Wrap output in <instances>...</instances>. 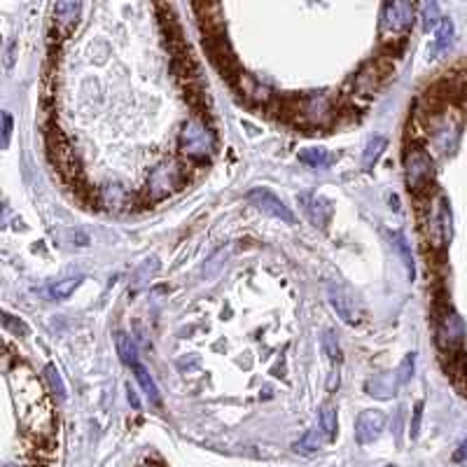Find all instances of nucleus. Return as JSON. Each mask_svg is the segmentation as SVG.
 <instances>
[{"label":"nucleus","mask_w":467,"mask_h":467,"mask_svg":"<svg viewBox=\"0 0 467 467\" xmlns=\"http://www.w3.org/2000/svg\"><path fill=\"white\" fill-rule=\"evenodd\" d=\"M180 150L185 157H190L194 161H204L208 159L215 150V138L213 131L208 129V124L201 120V117L192 115L190 120L183 124L180 131Z\"/></svg>","instance_id":"obj_1"},{"label":"nucleus","mask_w":467,"mask_h":467,"mask_svg":"<svg viewBox=\"0 0 467 467\" xmlns=\"http://www.w3.org/2000/svg\"><path fill=\"white\" fill-rule=\"evenodd\" d=\"M287 113H297L311 127H327L334 120V105L327 93H304V96H292L285 100Z\"/></svg>","instance_id":"obj_2"},{"label":"nucleus","mask_w":467,"mask_h":467,"mask_svg":"<svg viewBox=\"0 0 467 467\" xmlns=\"http://www.w3.org/2000/svg\"><path fill=\"white\" fill-rule=\"evenodd\" d=\"M404 178H407V187L411 194L423 197L430 192L434 183V161L425 150H409L404 154Z\"/></svg>","instance_id":"obj_3"},{"label":"nucleus","mask_w":467,"mask_h":467,"mask_svg":"<svg viewBox=\"0 0 467 467\" xmlns=\"http://www.w3.org/2000/svg\"><path fill=\"white\" fill-rule=\"evenodd\" d=\"M416 17V5L414 3H402V0H393V3H386L384 10H381V23H379V35L384 40H397V38H404L407 30L411 28Z\"/></svg>","instance_id":"obj_4"},{"label":"nucleus","mask_w":467,"mask_h":467,"mask_svg":"<svg viewBox=\"0 0 467 467\" xmlns=\"http://www.w3.org/2000/svg\"><path fill=\"white\" fill-rule=\"evenodd\" d=\"M434 337H437V346L444 353H456V350L463 348L467 337L465 321L451 306L439 309L437 323H434Z\"/></svg>","instance_id":"obj_5"},{"label":"nucleus","mask_w":467,"mask_h":467,"mask_svg":"<svg viewBox=\"0 0 467 467\" xmlns=\"http://www.w3.org/2000/svg\"><path fill=\"white\" fill-rule=\"evenodd\" d=\"M183 185H185V171L175 161L166 159L159 166H154L152 173L147 175V199L161 201L180 190Z\"/></svg>","instance_id":"obj_6"},{"label":"nucleus","mask_w":467,"mask_h":467,"mask_svg":"<svg viewBox=\"0 0 467 467\" xmlns=\"http://www.w3.org/2000/svg\"><path fill=\"white\" fill-rule=\"evenodd\" d=\"M454 217H451V208H449V201L444 197H437L432 206V213L427 217V224H425V236L430 241L432 248L442 250L444 246L451 241V231H454Z\"/></svg>","instance_id":"obj_7"},{"label":"nucleus","mask_w":467,"mask_h":467,"mask_svg":"<svg viewBox=\"0 0 467 467\" xmlns=\"http://www.w3.org/2000/svg\"><path fill=\"white\" fill-rule=\"evenodd\" d=\"M246 199L250 201L257 210H262V213L276 217V220H280V222H285V224L297 222V217H294L292 210L287 208L274 192H269L267 187H255V190H250L246 194Z\"/></svg>","instance_id":"obj_8"},{"label":"nucleus","mask_w":467,"mask_h":467,"mask_svg":"<svg viewBox=\"0 0 467 467\" xmlns=\"http://www.w3.org/2000/svg\"><path fill=\"white\" fill-rule=\"evenodd\" d=\"M388 418L381 409H364L355 420V442L360 446H367V444L376 442L381 437V432L386 430Z\"/></svg>","instance_id":"obj_9"},{"label":"nucleus","mask_w":467,"mask_h":467,"mask_svg":"<svg viewBox=\"0 0 467 467\" xmlns=\"http://www.w3.org/2000/svg\"><path fill=\"white\" fill-rule=\"evenodd\" d=\"M327 299H330L332 309L337 311L339 318L348 325H357L360 323V309H357V299L353 297V292L346 290L337 283L327 285Z\"/></svg>","instance_id":"obj_10"},{"label":"nucleus","mask_w":467,"mask_h":467,"mask_svg":"<svg viewBox=\"0 0 467 467\" xmlns=\"http://www.w3.org/2000/svg\"><path fill=\"white\" fill-rule=\"evenodd\" d=\"M299 204L304 208V213L309 215V220L316 224V227L325 229L327 222H330L332 217V206L327 199H321V197H309V194H301L299 197Z\"/></svg>","instance_id":"obj_11"},{"label":"nucleus","mask_w":467,"mask_h":467,"mask_svg":"<svg viewBox=\"0 0 467 467\" xmlns=\"http://www.w3.org/2000/svg\"><path fill=\"white\" fill-rule=\"evenodd\" d=\"M381 80H384V70H381L379 64L369 61V64L362 66L360 73L355 75V89L357 93H362V96H371V93L379 89Z\"/></svg>","instance_id":"obj_12"},{"label":"nucleus","mask_w":467,"mask_h":467,"mask_svg":"<svg viewBox=\"0 0 467 467\" xmlns=\"http://www.w3.org/2000/svg\"><path fill=\"white\" fill-rule=\"evenodd\" d=\"M454 35H456V28H454V21L449 17H444L442 23L434 30V42H432V50L430 54L432 57H439V54H446L454 45Z\"/></svg>","instance_id":"obj_13"},{"label":"nucleus","mask_w":467,"mask_h":467,"mask_svg":"<svg viewBox=\"0 0 467 467\" xmlns=\"http://www.w3.org/2000/svg\"><path fill=\"white\" fill-rule=\"evenodd\" d=\"M400 386L402 384H400V379H397V374H379V376L367 381L369 395H376V397H393Z\"/></svg>","instance_id":"obj_14"},{"label":"nucleus","mask_w":467,"mask_h":467,"mask_svg":"<svg viewBox=\"0 0 467 467\" xmlns=\"http://www.w3.org/2000/svg\"><path fill=\"white\" fill-rule=\"evenodd\" d=\"M318 427L325 434V442H334L339 432V423H337V409L334 404H323L321 411H318Z\"/></svg>","instance_id":"obj_15"},{"label":"nucleus","mask_w":467,"mask_h":467,"mask_svg":"<svg viewBox=\"0 0 467 467\" xmlns=\"http://www.w3.org/2000/svg\"><path fill=\"white\" fill-rule=\"evenodd\" d=\"M115 344H117V353H120V360L134 369L136 364H138V346H136V341L131 339L127 332H117Z\"/></svg>","instance_id":"obj_16"},{"label":"nucleus","mask_w":467,"mask_h":467,"mask_svg":"<svg viewBox=\"0 0 467 467\" xmlns=\"http://www.w3.org/2000/svg\"><path fill=\"white\" fill-rule=\"evenodd\" d=\"M299 161L306 163V166H311V168L325 171L334 163V157L325 150V147H306V150L299 152Z\"/></svg>","instance_id":"obj_17"},{"label":"nucleus","mask_w":467,"mask_h":467,"mask_svg":"<svg viewBox=\"0 0 467 467\" xmlns=\"http://www.w3.org/2000/svg\"><path fill=\"white\" fill-rule=\"evenodd\" d=\"M134 374H136V381L140 384V388H143V393H145V397L150 400V404H154V407H159L161 404V395H159V388H157V384H154V379L150 376V371H147L143 364H136L134 367Z\"/></svg>","instance_id":"obj_18"},{"label":"nucleus","mask_w":467,"mask_h":467,"mask_svg":"<svg viewBox=\"0 0 467 467\" xmlns=\"http://www.w3.org/2000/svg\"><path fill=\"white\" fill-rule=\"evenodd\" d=\"M323 439H325V434H323L321 427H311V430L304 434V437L297 444H294V451L301 454V456H313V454L321 451Z\"/></svg>","instance_id":"obj_19"},{"label":"nucleus","mask_w":467,"mask_h":467,"mask_svg":"<svg viewBox=\"0 0 467 467\" xmlns=\"http://www.w3.org/2000/svg\"><path fill=\"white\" fill-rule=\"evenodd\" d=\"M388 147V140L384 136H371L367 140V145H364V152H362V166L364 168H374V163L381 159V154L386 152Z\"/></svg>","instance_id":"obj_20"},{"label":"nucleus","mask_w":467,"mask_h":467,"mask_svg":"<svg viewBox=\"0 0 467 467\" xmlns=\"http://www.w3.org/2000/svg\"><path fill=\"white\" fill-rule=\"evenodd\" d=\"M80 10H82L80 3H57L54 5V19H57L61 28H70L77 21Z\"/></svg>","instance_id":"obj_21"},{"label":"nucleus","mask_w":467,"mask_h":467,"mask_svg":"<svg viewBox=\"0 0 467 467\" xmlns=\"http://www.w3.org/2000/svg\"><path fill=\"white\" fill-rule=\"evenodd\" d=\"M393 243H395L397 253H400V257H402V264H404V269H407V276L414 280V276H416V264H414V255H411L409 241L404 238L402 233H393Z\"/></svg>","instance_id":"obj_22"},{"label":"nucleus","mask_w":467,"mask_h":467,"mask_svg":"<svg viewBox=\"0 0 467 467\" xmlns=\"http://www.w3.org/2000/svg\"><path fill=\"white\" fill-rule=\"evenodd\" d=\"M82 285V276H75V278H66V280H57L54 285H50V297L52 299H68L70 294H73L77 287Z\"/></svg>","instance_id":"obj_23"},{"label":"nucleus","mask_w":467,"mask_h":467,"mask_svg":"<svg viewBox=\"0 0 467 467\" xmlns=\"http://www.w3.org/2000/svg\"><path fill=\"white\" fill-rule=\"evenodd\" d=\"M45 376H47V381H50L52 393L57 395L61 402H64L66 400V386H64V379H61L59 369L54 367V364H47V367H45Z\"/></svg>","instance_id":"obj_24"},{"label":"nucleus","mask_w":467,"mask_h":467,"mask_svg":"<svg viewBox=\"0 0 467 467\" xmlns=\"http://www.w3.org/2000/svg\"><path fill=\"white\" fill-rule=\"evenodd\" d=\"M420 12H423V28L425 30H430V28L437 30V26L444 19V17H439V5L437 3H427V5L420 7Z\"/></svg>","instance_id":"obj_25"},{"label":"nucleus","mask_w":467,"mask_h":467,"mask_svg":"<svg viewBox=\"0 0 467 467\" xmlns=\"http://www.w3.org/2000/svg\"><path fill=\"white\" fill-rule=\"evenodd\" d=\"M323 348H325V353H327V357H330L332 362H341V348H339V341H337V337H334L332 330H325V334H323Z\"/></svg>","instance_id":"obj_26"},{"label":"nucleus","mask_w":467,"mask_h":467,"mask_svg":"<svg viewBox=\"0 0 467 467\" xmlns=\"http://www.w3.org/2000/svg\"><path fill=\"white\" fill-rule=\"evenodd\" d=\"M3 325H5V330H7V332H14V334H17V337H19V334H21V337H26V334L30 332L26 323L19 321V318L10 316V313H5V316H3Z\"/></svg>","instance_id":"obj_27"},{"label":"nucleus","mask_w":467,"mask_h":467,"mask_svg":"<svg viewBox=\"0 0 467 467\" xmlns=\"http://www.w3.org/2000/svg\"><path fill=\"white\" fill-rule=\"evenodd\" d=\"M414 362H416V357H414V353H409L407 357L402 360V364H400V369H397L395 374H397V379H400V384L404 386L407 381L414 376Z\"/></svg>","instance_id":"obj_28"},{"label":"nucleus","mask_w":467,"mask_h":467,"mask_svg":"<svg viewBox=\"0 0 467 467\" xmlns=\"http://www.w3.org/2000/svg\"><path fill=\"white\" fill-rule=\"evenodd\" d=\"M0 120H3V140H0V147H3V150H7V147H10V140H12L14 122H12V115L7 113V110L0 115Z\"/></svg>","instance_id":"obj_29"},{"label":"nucleus","mask_w":467,"mask_h":467,"mask_svg":"<svg viewBox=\"0 0 467 467\" xmlns=\"http://www.w3.org/2000/svg\"><path fill=\"white\" fill-rule=\"evenodd\" d=\"M420 418H423V402H418L414 407V420L409 425V437L416 439L418 437V430H420Z\"/></svg>","instance_id":"obj_30"},{"label":"nucleus","mask_w":467,"mask_h":467,"mask_svg":"<svg viewBox=\"0 0 467 467\" xmlns=\"http://www.w3.org/2000/svg\"><path fill=\"white\" fill-rule=\"evenodd\" d=\"M14 50H17V42H10L7 45V52H5V68H12L14 66Z\"/></svg>","instance_id":"obj_31"},{"label":"nucleus","mask_w":467,"mask_h":467,"mask_svg":"<svg viewBox=\"0 0 467 467\" xmlns=\"http://www.w3.org/2000/svg\"><path fill=\"white\" fill-rule=\"evenodd\" d=\"M465 458H467V439L461 442V446H458V451L454 454V461H456V463H463Z\"/></svg>","instance_id":"obj_32"},{"label":"nucleus","mask_w":467,"mask_h":467,"mask_svg":"<svg viewBox=\"0 0 467 467\" xmlns=\"http://www.w3.org/2000/svg\"><path fill=\"white\" fill-rule=\"evenodd\" d=\"M129 402H131V404H134V407H136V409L140 407V402H138V397H136V393H134V391H131V388H129Z\"/></svg>","instance_id":"obj_33"},{"label":"nucleus","mask_w":467,"mask_h":467,"mask_svg":"<svg viewBox=\"0 0 467 467\" xmlns=\"http://www.w3.org/2000/svg\"><path fill=\"white\" fill-rule=\"evenodd\" d=\"M465 374H467V357H465Z\"/></svg>","instance_id":"obj_34"},{"label":"nucleus","mask_w":467,"mask_h":467,"mask_svg":"<svg viewBox=\"0 0 467 467\" xmlns=\"http://www.w3.org/2000/svg\"><path fill=\"white\" fill-rule=\"evenodd\" d=\"M7 467H12V465H7Z\"/></svg>","instance_id":"obj_35"},{"label":"nucleus","mask_w":467,"mask_h":467,"mask_svg":"<svg viewBox=\"0 0 467 467\" xmlns=\"http://www.w3.org/2000/svg\"><path fill=\"white\" fill-rule=\"evenodd\" d=\"M391 467H393V465H391Z\"/></svg>","instance_id":"obj_36"}]
</instances>
